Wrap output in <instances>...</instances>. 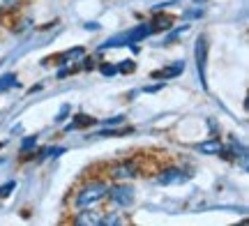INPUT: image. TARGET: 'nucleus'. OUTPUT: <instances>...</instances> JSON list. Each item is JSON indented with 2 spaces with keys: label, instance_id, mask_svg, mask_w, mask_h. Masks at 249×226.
<instances>
[{
  "label": "nucleus",
  "instance_id": "f8f14e48",
  "mask_svg": "<svg viewBox=\"0 0 249 226\" xmlns=\"http://www.w3.org/2000/svg\"><path fill=\"white\" fill-rule=\"evenodd\" d=\"M12 88H18V79L17 74H5V76H0V92H7Z\"/></svg>",
  "mask_w": 249,
  "mask_h": 226
},
{
  "label": "nucleus",
  "instance_id": "aec40b11",
  "mask_svg": "<svg viewBox=\"0 0 249 226\" xmlns=\"http://www.w3.org/2000/svg\"><path fill=\"white\" fill-rule=\"evenodd\" d=\"M86 28L88 30H99V23H86Z\"/></svg>",
  "mask_w": 249,
  "mask_h": 226
},
{
  "label": "nucleus",
  "instance_id": "6ab92c4d",
  "mask_svg": "<svg viewBox=\"0 0 249 226\" xmlns=\"http://www.w3.org/2000/svg\"><path fill=\"white\" fill-rule=\"evenodd\" d=\"M67 113H70V106H62V109H60V113H58V118H55V122H62Z\"/></svg>",
  "mask_w": 249,
  "mask_h": 226
},
{
  "label": "nucleus",
  "instance_id": "a211bd4d",
  "mask_svg": "<svg viewBox=\"0 0 249 226\" xmlns=\"http://www.w3.org/2000/svg\"><path fill=\"white\" fill-rule=\"evenodd\" d=\"M37 145V139L35 136H26V141H23V145H21V153H28V150H33Z\"/></svg>",
  "mask_w": 249,
  "mask_h": 226
},
{
  "label": "nucleus",
  "instance_id": "ddd939ff",
  "mask_svg": "<svg viewBox=\"0 0 249 226\" xmlns=\"http://www.w3.org/2000/svg\"><path fill=\"white\" fill-rule=\"evenodd\" d=\"M21 7V0H0V12L9 14V12H17Z\"/></svg>",
  "mask_w": 249,
  "mask_h": 226
},
{
  "label": "nucleus",
  "instance_id": "6e6552de",
  "mask_svg": "<svg viewBox=\"0 0 249 226\" xmlns=\"http://www.w3.org/2000/svg\"><path fill=\"white\" fill-rule=\"evenodd\" d=\"M97 120L92 116H86V113H76L74 116V122H70V125L65 127L67 132H71V129H79V127H90V125H95Z\"/></svg>",
  "mask_w": 249,
  "mask_h": 226
},
{
  "label": "nucleus",
  "instance_id": "412c9836",
  "mask_svg": "<svg viewBox=\"0 0 249 226\" xmlns=\"http://www.w3.org/2000/svg\"><path fill=\"white\" fill-rule=\"evenodd\" d=\"M2 145H5V141H0V148H2Z\"/></svg>",
  "mask_w": 249,
  "mask_h": 226
},
{
  "label": "nucleus",
  "instance_id": "9d476101",
  "mask_svg": "<svg viewBox=\"0 0 249 226\" xmlns=\"http://www.w3.org/2000/svg\"><path fill=\"white\" fill-rule=\"evenodd\" d=\"M182 72H185V63H173V67L160 70V72H155L152 76H161V79H176V76H180Z\"/></svg>",
  "mask_w": 249,
  "mask_h": 226
},
{
  "label": "nucleus",
  "instance_id": "39448f33",
  "mask_svg": "<svg viewBox=\"0 0 249 226\" xmlns=\"http://www.w3.org/2000/svg\"><path fill=\"white\" fill-rule=\"evenodd\" d=\"M205 63H208V39L198 37V42H196V67H198L201 86H203V90H208V83H205Z\"/></svg>",
  "mask_w": 249,
  "mask_h": 226
},
{
  "label": "nucleus",
  "instance_id": "9b49d317",
  "mask_svg": "<svg viewBox=\"0 0 249 226\" xmlns=\"http://www.w3.org/2000/svg\"><path fill=\"white\" fill-rule=\"evenodd\" d=\"M155 14H157V12H155ZM152 33H161V30H171V26H173V18L171 17H160V14H157V17L152 18Z\"/></svg>",
  "mask_w": 249,
  "mask_h": 226
},
{
  "label": "nucleus",
  "instance_id": "f257e3e1",
  "mask_svg": "<svg viewBox=\"0 0 249 226\" xmlns=\"http://www.w3.org/2000/svg\"><path fill=\"white\" fill-rule=\"evenodd\" d=\"M108 194V182L107 180H90L74 194V208L86 210V208H97Z\"/></svg>",
  "mask_w": 249,
  "mask_h": 226
},
{
  "label": "nucleus",
  "instance_id": "f03ea898",
  "mask_svg": "<svg viewBox=\"0 0 249 226\" xmlns=\"http://www.w3.org/2000/svg\"><path fill=\"white\" fill-rule=\"evenodd\" d=\"M107 196L113 206H118V208H132L134 206V187L127 185V182H120V185L108 187Z\"/></svg>",
  "mask_w": 249,
  "mask_h": 226
},
{
  "label": "nucleus",
  "instance_id": "1a4fd4ad",
  "mask_svg": "<svg viewBox=\"0 0 249 226\" xmlns=\"http://www.w3.org/2000/svg\"><path fill=\"white\" fill-rule=\"evenodd\" d=\"M79 58H83V49H81V46H76V49H71V51H65V53L55 55V63L70 65V63H74V60H79Z\"/></svg>",
  "mask_w": 249,
  "mask_h": 226
},
{
  "label": "nucleus",
  "instance_id": "f3484780",
  "mask_svg": "<svg viewBox=\"0 0 249 226\" xmlns=\"http://www.w3.org/2000/svg\"><path fill=\"white\" fill-rule=\"evenodd\" d=\"M99 72L104 74V76H113V74H118V67L111 63H102L99 65Z\"/></svg>",
  "mask_w": 249,
  "mask_h": 226
},
{
  "label": "nucleus",
  "instance_id": "dca6fc26",
  "mask_svg": "<svg viewBox=\"0 0 249 226\" xmlns=\"http://www.w3.org/2000/svg\"><path fill=\"white\" fill-rule=\"evenodd\" d=\"M65 153V148H44L42 153H39V159H46V157H55V155H62Z\"/></svg>",
  "mask_w": 249,
  "mask_h": 226
},
{
  "label": "nucleus",
  "instance_id": "423d86ee",
  "mask_svg": "<svg viewBox=\"0 0 249 226\" xmlns=\"http://www.w3.org/2000/svg\"><path fill=\"white\" fill-rule=\"evenodd\" d=\"M185 180H187L185 171H182V169H176V166L160 171V178H157L160 185H180V182H185Z\"/></svg>",
  "mask_w": 249,
  "mask_h": 226
},
{
  "label": "nucleus",
  "instance_id": "7ed1b4c3",
  "mask_svg": "<svg viewBox=\"0 0 249 226\" xmlns=\"http://www.w3.org/2000/svg\"><path fill=\"white\" fill-rule=\"evenodd\" d=\"M107 175L111 180H132V178L139 175V166H136V162H132V159H123V162L111 164Z\"/></svg>",
  "mask_w": 249,
  "mask_h": 226
},
{
  "label": "nucleus",
  "instance_id": "2eb2a0df",
  "mask_svg": "<svg viewBox=\"0 0 249 226\" xmlns=\"http://www.w3.org/2000/svg\"><path fill=\"white\" fill-rule=\"evenodd\" d=\"M134 70H136V63H134V60H123V63L118 65V72H123V74H132Z\"/></svg>",
  "mask_w": 249,
  "mask_h": 226
},
{
  "label": "nucleus",
  "instance_id": "0eeeda50",
  "mask_svg": "<svg viewBox=\"0 0 249 226\" xmlns=\"http://www.w3.org/2000/svg\"><path fill=\"white\" fill-rule=\"evenodd\" d=\"M198 150L203 155H219V153H224V143L219 139H208L203 143H198Z\"/></svg>",
  "mask_w": 249,
  "mask_h": 226
},
{
  "label": "nucleus",
  "instance_id": "4468645a",
  "mask_svg": "<svg viewBox=\"0 0 249 226\" xmlns=\"http://www.w3.org/2000/svg\"><path fill=\"white\" fill-rule=\"evenodd\" d=\"M14 190H17V182H14V180L5 182V185L0 187V199H7V196H9V194H12Z\"/></svg>",
  "mask_w": 249,
  "mask_h": 226
},
{
  "label": "nucleus",
  "instance_id": "20e7f679",
  "mask_svg": "<svg viewBox=\"0 0 249 226\" xmlns=\"http://www.w3.org/2000/svg\"><path fill=\"white\" fill-rule=\"evenodd\" d=\"M102 217H104V212H99L97 208H86V210H79V212L71 217V224L97 226V224H102Z\"/></svg>",
  "mask_w": 249,
  "mask_h": 226
}]
</instances>
